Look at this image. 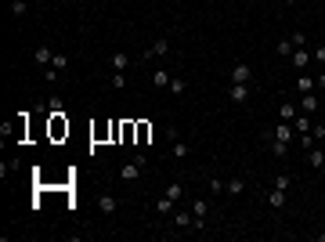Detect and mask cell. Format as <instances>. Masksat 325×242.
Segmentation results:
<instances>
[{"mask_svg": "<svg viewBox=\"0 0 325 242\" xmlns=\"http://www.w3.org/2000/svg\"><path fill=\"white\" fill-rule=\"evenodd\" d=\"M293 141H296L293 123H282V119H278V123L267 130V145H271V155H278V159L289 152V145H293Z\"/></svg>", "mask_w": 325, "mask_h": 242, "instance_id": "obj_1", "label": "cell"}, {"mask_svg": "<svg viewBox=\"0 0 325 242\" xmlns=\"http://www.w3.org/2000/svg\"><path fill=\"white\" fill-rule=\"evenodd\" d=\"M141 170H145V155H134L130 163H123L119 177H123V181H137V177H141Z\"/></svg>", "mask_w": 325, "mask_h": 242, "instance_id": "obj_2", "label": "cell"}, {"mask_svg": "<svg viewBox=\"0 0 325 242\" xmlns=\"http://www.w3.org/2000/svg\"><path fill=\"white\" fill-rule=\"evenodd\" d=\"M253 80V65L249 62H235L231 65V83H249Z\"/></svg>", "mask_w": 325, "mask_h": 242, "instance_id": "obj_3", "label": "cell"}, {"mask_svg": "<svg viewBox=\"0 0 325 242\" xmlns=\"http://www.w3.org/2000/svg\"><path fill=\"white\" fill-rule=\"evenodd\" d=\"M173 224H177V231H195V213L192 210H173Z\"/></svg>", "mask_w": 325, "mask_h": 242, "instance_id": "obj_4", "label": "cell"}, {"mask_svg": "<svg viewBox=\"0 0 325 242\" xmlns=\"http://www.w3.org/2000/svg\"><path fill=\"white\" fill-rule=\"evenodd\" d=\"M289 62H293V69H296V72H303L314 58H311V51H307V47H296V51L289 54Z\"/></svg>", "mask_w": 325, "mask_h": 242, "instance_id": "obj_5", "label": "cell"}, {"mask_svg": "<svg viewBox=\"0 0 325 242\" xmlns=\"http://www.w3.org/2000/svg\"><path fill=\"white\" fill-rule=\"evenodd\" d=\"M228 98L235 101V105H246V101H249V83H231V87H228Z\"/></svg>", "mask_w": 325, "mask_h": 242, "instance_id": "obj_6", "label": "cell"}, {"mask_svg": "<svg viewBox=\"0 0 325 242\" xmlns=\"http://www.w3.org/2000/svg\"><path fill=\"white\" fill-rule=\"evenodd\" d=\"M98 210L105 213V217H112V213L119 210V202H116V195H108V192H101L98 195Z\"/></svg>", "mask_w": 325, "mask_h": 242, "instance_id": "obj_7", "label": "cell"}, {"mask_svg": "<svg viewBox=\"0 0 325 242\" xmlns=\"http://www.w3.org/2000/svg\"><path fill=\"white\" fill-rule=\"evenodd\" d=\"M163 54H170V40L159 36V40H152V47L145 51V58H163Z\"/></svg>", "mask_w": 325, "mask_h": 242, "instance_id": "obj_8", "label": "cell"}, {"mask_svg": "<svg viewBox=\"0 0 325 242\" xmlns=\"http://www.w3.org/2000/svg\"><path fill=\"white\" fill-rule=\"evenodd\" d=\"M285 202H289V199H285L282 188H271V192H267V206H271V210H285Z\"/></svg>", "mask_w": 325, "mask_h": 242, "instance_id": "obj_9", "label": "cell"}, {"mask_svg": "<svg viewBox=\"0 0 325 242\" xmlns=\"http://www.w3.org/2000/svg\"><path fill=\"white\" fill-rule=\"evenodd\" d=\"M314 87H318V83H314L311 72H300V76H296V90H300V94H311Z\"/></svg>", "mask_w": 325, "mask_h": 242, "instance_id": "obj_10", "label": "cell"}, {"mask_svg": "<svg viewBox=\"0 0 325 242\" xmlns=\"http://www.w3.org/2000/svg\"><path fill=\"white\" fill-rule=\"evenodd\" d=\"M307 166H311V170H322V166H325V152H322V148H307Z\"/></svg>", "mask_w": 325, "mask_h": 242, "instance_id": "obj_11", "label": "cell"}, {"mask_svg": "<svg viewBox=\"0 0 325 242\" xmlns=\"http://www.w3.org/2000/svg\"><path fill=\"white\" fill-rule=\"evenodd\" d=\"M278 119H282V123H293L296 119V105L293 101H282V105H278Z\"/></svg>", "mask_w": 325, "mask_h": 242, "instance_id": "obj_12", "label": "cell"}, {"mask_svg": "<svg viewBox=\"0 0 325 242\" xmlns=\"http://www.w3.org/2000/svg\"><path fill=\"white\" fill-rule=\"evenodd\" d=\"M311 119H307V112H296V119H293V130H296V134H311Z\"/></svg>", "mask_w": 325, "mask_h": 242, "instance_id": "obj_13", "label": "cell"}, {"mask_svg": "<svg viewBox=\"0 0 325 242\" xmlns=\"http://www.w3.org/2000/svg\"><path fill=\"white\" fill-rule=\"evenodd\" d=\"M51 62H54V51L47 47V44H40V47H36V65H43V69H47Z\"/></svg>", "mask_w": 325, "mask_h": 242, "instance_id": "obj_14", "label": "cell"}, {"mask_svg": "<svg viewBox=\"0 0 325 242\" xmlns=\"http://www.w3.org/2000/svg\"><path fill=\"white\" fill-rule=\"evenodd\" d=\"M300 112H318V98H314V90H311V94H300Z\"/></svg>", "mask_w": 325, "mask_h": 242, "instance_id": "obj_15", "label": "cell"}, {"mask_svg": "<svg viewBox=\"0 0 325 242\" xmlns=\"http://www.w3.org/2000/svg\"><path fill=\"white\" fill-rule=\"evenodd\" d=\"M163 195H166V199H173V202H181V195H184V184H181V181L166 184V192H163Z\"/></svg>", "mask_w": 325, "mask_h": 242, "instance_id": "obj_16", "label": "cell"}, {"mask_svg": "<svg viewBox=\"0 0 325 242\" xmlns=\"http://www.w3.org/2000/svg\"><path fill=\"white\" fill-rule=\"evenodd\" d=\"M224 192H231V195H242V192H246V181H242V177H231V181H224Z\"/></svg>", "mask_w": 325, "mask_h": 242, "instance_id": "obj_17", "label": "cell"}, {"mask_svg": "<svg viewBox=\"0 0 325 242\" xmlns=\"http://www.w3.org/2000/svg\"><path fill=\"white\" fill-rule=\"evenodd\" d=\"M275 51H278V54H282V58H289V54H293L296 47H293V40H289V36H282V40H278V44H275Z\"/></svg>", "mask_w": 325, "mask_h": 242, "instance_id": "obj_18", "label": "cell"}, {"mask_svg": "<svg viewBox=\"0 0 325 242\" xmlns=\"http://www.w3.org/2000/svg\"><path fill=\"white\" fill-rule=\"evenodd\" d=\"M173 206H177V202L166 199V195H159V199H155V213H173Z\"/></svg>", "mask_w": 325, "mask_h": 242, "instance_id": "obj_19", "label": "cell"}, {"mask_svg": "<svg viewBox=\"0 0 325 242\" xmlns=\"http://www.w3.org/2000/svg\"><path fill=\"white\" fill-rule=\"evenodd\" d=\"M170 80H173V76H170V72H163V69L152 72V83H155V87H170Z\"/></svg>", "mask_w": 325, "mask_h": 242, "instance_id": "obj_20", "label": "cell"}, {"mask_svg": "<svg viewBox=\"0 0 325 242\" xmlns=\"http://www.w3.org/2000/svg\"><path fill=\"white\" fill-rule=\"evenodd\" d=\"M166 90H170V94H177V98H181L184 90H188V83H184L181 76H173V80H170V87H166Z\"/></svg>", "mask_w": 325, "mask_h": 242, "instance_id": "obj_21", "label": "cell"}, {"mask_svg": "<svg viewBox=\"0 0 325 242\" xmlns=\"http://www.w3.org/2000/svg\"><path fill=\"white\" fill-rule=\"evenodd\" d=\"M188 152H192V145H184V141H173V148H170V155H173V159H184Z\"/></svg>", "mask_w": 325, "mask_h": 242, "instance_id": "obj_22", "label": "cell"}, {"mask_svg": "<svg viewBox=\"0 0 325 242\" xmlns=\"http://www.w3.org/2000/svg\"><path fill=\"white\" fill-rule=\"evenodd\" d=\"M275 188L289 192V188H293V177H289V174H275Z\"/></svg>", "mask_w": 325, "mask_h": 242, "instance_id": "obj_23", "label": "cell"}, {"mask_svg": "<svg viewBox=\"0 0 325 242\" xmlns=\"http://www.w3.org/2000/svg\"><path fill=\"white\" fill-rule=\"evenodd\" d=\"M127 65H130V58H127L123 51H119V54H112V69H116V72H123Z\"/></svg>", "mask_w": 325, "mask_h": 242, "instance_id": "obj_24", "label": "cell"}, {"mask_svg": "<svg viewBox=\"0 0 325 242\" xmlns=\"http://www.w3.org/2000/svg\"><path fill=\"white\" fill-rule=\"evenodd\" d=\"M25 11H29V4H25V0H11V15H15V18H22Z\"/></svg>", "mask_w": 325, "mask_h": 242, "instance_id": "obj_25", "label": "cell"}, {"mask_svg": "<svg viewBox=\"0 0 325 242\" xmlns=\"http://www.w3.org/2000/svg\"><path fill=\"white\" fill-rule=\"evenodd\" d=\"M43 80H47V83H58V80H62V72L54 69V65H47V69H43Z\"/></svg>", "mask_w": 325, "mask_h": 242, "instance_id": "obj_26", "label": "cell"}, {"mask_svg": "<svg viewBox=\"0 0 325 242\" xmlns=\"http://www.w3.org/2000/svg\"><path fill=\"white\" fill-rule=\"evenodd\" d=\"M54 69H58V72H65V69H69V58H65V54H54Z\"/></svg>", "mask_w": 325, "mask_h": 242, "instance_id": "obj_27", "label": "cell"}, {"mask_svg": "<svg viewBox=\"0 0 325 242\" xmlns=\"http://www.w3.org/2000/svg\"><path fill=\"white\" fill-rule=\"evenodd\" d=\"M314 141H318L314 134H300V148H314Z\"/></svg>", "mask_w": 325, "mask_h": 242, "instance_id": "obj_28", "label": "cell"}, {"mask_svg": "<svg viewBox=\"0 0 325 242\" xmlns=\"http://www.w3.org/2000/svg\"><path fill=\"white\" fill-rule=\"evenodd\" d=\"M289 40H293V47H307V36H303V33H293Z\"/></svg>", "mask_w": 325, "mask_h": 242, "instance_id": "obj_29", "label": "cell"}, {"mask_svg": "<svg viewBox=\"0 0 325 242\" xmlns=\"http://www.w3.org/2000/svg\"><path fill=\"white\" fill-rule=\"evenodd\" d=\"M210 192H224V177H210Z\"/></svg>", "mask_w": 325, "mask_h": 242, "instance_id": "obj_30", "label": "cell"}, {"mask_svg": "<svg viewBox=\"0 0 325 242\" xmlns=\"http://www.w3.org/2000/svg\"><path fill=\"white\" fill-rule=\"evenodd\" d=\"M311 58H314V62H322V65H325V44H322V47H314V51H311Z\"/></svg>", "mask_w": 325, "mask_h": 242, "instance_id": "obj_31", "label": "cell"}, {"mask_svg": "<svg viewBox=\"0 0 325 242\" xmlns=\"http://www.w3.org/2000/svg\"><path fill=\"white\" fill-rule=\"evenodd\" d=\"M314 83H318V87H322V90H325V69H322V72H318V76H314Z\"/></svg>", "mask_w": 325, "mask_h": 242, "instance_id": "obj_32", "label": "cell"}, {"mask_svg": "<svg viewBox=\"0 0 325 242\" xmlns=\"http://www.w3.org/2000/svg\"><path fill=\"white\" fill-rule=\"evenodd\" d=\"M282 4H289V7H293V4H296V0H282Z\"/></svg>", "mask_w": 325, "mask_h": 242, "instance_id": "obj_33", "label": "cell"}]
</instances>
